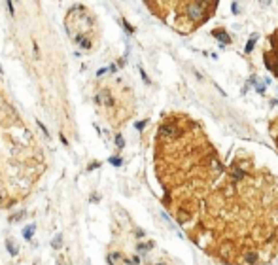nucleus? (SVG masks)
Returning a JSON list of instances; mask_svg holds the SVG:
<instances>
[{"instance_id":"obj_1","label":"nucleus","mask_w":278,"mask_h":265,"mask_svg":"<svg viewBox=\"0 0 278 265\" xmlns=\"http://www.w3.org/2000/svg\"><path fill=\"white\" fill-rule=\"evenodd\" d=\"M165 205L193 242L227 265L278 258V176L246 150L229 161L195 119L176 114L159 127Z\"/></svg>"},{"instance_id":"obj_2","label":"nucleus","mask_w":278,"mask_h":265,"mask_svg":"<svg viewBox=\"0 0 278 265\" xmlns=\"http://www.w3.org/2000/svg\"><path fill=\"white\" fill-rule=\"evenodd\" d=\"M265 59H267V63H269L271 59H276V63H278V30L273 36V40H271V51L265 53Z\"/></svg>"},{"instance_id":"obj_3","label":"nucleus","mask_w":278,"mask_h":265,"mask_svg":"<svg viewBox=\"0 0 278 265\" xmlns=\"http://www.w3.org/2000/svg\"><path fill=\"white\" fill-rule=\"evenodd\" d=\"M99 97H102V101H104V104L106 106H114V97H112V93H110V89L108 87H104L101 91V95Z\"/></svg>"},{"instance_id":"obj_4","label":"nucleus","mask_w":278,"mask_h":265,"mask_svg":"<svg viewBox=\"0 0 278 265\" xmlns=\"http://www.w3.org/2000/svg\"><path fill=\"white\" fill-rule=\"evenodd\" d=\"M271 137H273L274 144H276V148H278V118H274L273 123H271Z\"/></svg>"},{"instance_id":"obj_5","label":"nucleus","mask_w":278,"mask_h":265,"mask_svg":"<svg viewBox=\"0 0 278 265\" xmlns=\"http://www.w3.org/2000/svg\"><path fill=\"white\" fill-rule=\"evenodd\" d=\"M6 248H8V252L11 254V256H17V252H19V248L15 246V242L9 239V241H6Z\"/></svg>"},{"instance_id":"obj_6","label":"nucleus","mask_w":278,"mask_h":265,"mask_svg":"<svg viewBox=\"0 0 278 265\" xmlns=\"http://www.w3.org/2000/svg\"><path fill=\"white\" fill-rule=\"evenodd\" d=\"M34 229H36V225H28V227L23 229V237L27 239V241H30L32 235H34Z\"/></svg>"},{"instance_id":"obj_7","label":"nucleus","mask_w":278,"mask_h":265,"mask_svg":"<svg viewBox=\"0 0 278 265\" xmlns=\"http://www.w3.org/2000/svg\"><path fill=\"white\" fill-rule=\"evenodd\" d=\"M51 246H53V248H61V246H63V235H61V233H57V235L53 237V241H51Z\"/></svg>"},{"instance_id":"obj_8","label":"nucleus","mask_w":278,"mask_h":265,"mask_svg":"<svg viewBox=\"0 0 278 265\" xmlns=\"http://www.w3.org/2000/svg\"><path fill=\"white\" fill-rule=\"evenodd\" d=\"M25 216H27V210H19V212H15V214L9 216V222H19V220L25 218Z\"/></svg>"},{"instance_id":"obj_9","label":"nucleus","mask_w":278,"mask_h":265,"mask_svg":"<svg viewBox=\"0 0 278 265\" xmlns=\"http://www.w3.org/2000/svg\"><path fill=\"white\" fill-rule=\"evenodd\" d=\"M38 125H40V129H42V132L46 135V137H49V132H47V129H46V125L42 123V121H38Z\"/></svg>"},{"instance_id":"obj_10","label":"nucleus","mask_w":278,"mask_h":265,"mask_svg":"<svg viewBox=\"0 0 278 265\" xmlns=\"http://www.w3.org/2000/svg\"><path fill=\"white\" fill-rule=\"evenodd\" d=\"M115 144H117L119 148H123V138L119 137V135H117V137H115Z\"/></svg>"},{"instance_id":"obj_11","label":"nucleus","mask_w":278,"mask_h":265,"mask_svg":"<svg viewBox=\"0 0 278 265\" xmlns=\"http://www.w3.org/2000/svg\"><path fill=\"white\" fill-rule=\"evenodd\" d=\"M57 265H68V263H66V260H64V256H61L59 260H57Z\"/></svg>"},{"instance_id":"obj_12","label":"nucleus","mask_w":278,"mask_h":265,"mask_svg":"<svg viewBox=\"0 0 278 265\" xmlns=\"http://www.w3.org/2000/svg\"><path fill=\"white\" fill-rule=\"evenodd\" d=\"M110 161H112V163H114V165H119V163H121V159H119V157H112V159H110Z\"/></svg>"},{"instance_id":"obj_13","label":"nucleus","mask_w":278,"mask_h":265,"mask_svg":"<svg viewBox=\"0 0 278 265\" xmlns=\"http://www.w3.org/2000/svg\"><path fill=\"white\" fill-rule=\"evenodd\" d=\"M6 6H8V9H9V14L13 15V4H11V2H8V4H6Z\"/></svg>"}]
</instances>
